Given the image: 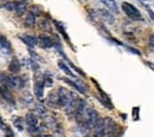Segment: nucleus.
Listing matches in <instances>:
<instances>
[{"mask_svg":"<svg viewBox=\"0 0 154 137\" xmlns=\"http://www.w3.org/2000/svg\"><path fill=\"white\" fill-rule=\"evenodd\" d=\"M146 65H147L148 67H151V69L154 71V64H153V63H151V61H146Z\"/></svg>","mask_w":154,"mask_h":137,"instance_id":"7c9ffc66","label":"nucleus"},{"mask_svg":"<svg viewBox=\"0 0 154 137\" xmlns=\"http://www.w3.org/2000/svg\"><path fill=\"white\" fill-rule=\"evenodd\" d=\"M149 45H151L152 50H154V35L151 37V39H149Z\"/></svg>","mask_w":154,"mask_h":137,"instance_id":"c85d7f7f","label":"nucleus"},{"mask_svg":"<svg viewBox=\"0 0 154 137\" xmlns=\"http://www.w3.org/2000/svg\"><path fill=\"white\" fill-rule=\"evenodd\" d=\"M98 117H100V116H98V114H97V111H96V110H94V109H90V108H88L87 116H85V121H84V123L82 124V125H83V127H84L87 130H89V129H93Z\"/></svg>","mask_w":154,"mask_h":137,"instance_id":"20e7f679","label":"nucleus"},{"mask_svg":"<svg viewBox=\"0 0 154 137\" xmlns=\"http://www.w3.org/2000/svg\"><path fill=\"white\" fill-rule=\"evenodd\" d=\"M30 55H31V57L33 58V60H36V61H43V58L39 57L38 55H36L33 51H30Z\"/></svg>","mask_w":154,"mask_h":137,"instance_id":"a878e982","label":"nucleus"},{"mask_svg":"<svg viewBox=\"0 0 154 137\" xmlns=\"http://www.w3.org/2000/svg\"><path fill=\"white\" fill-rule=\"evenodd\" d=\"M47 104L52 108L59 106V96H58V91L57 92H51L50 96L47 97Z\"/></svg>","mask_w":154,"mask_h":137,"instance_id":"9d476101","label":"nucleus"},{"mask_svg":"<svg viewBox=\"0 0 154 137\" xmlns=\"http://www.w3.org/2000/svg\"><path fill=\"white\" fill-rule=\"evenodd\" d=\"M44 125L47 129H55L56 127H58V124L54 117H45L44 118Z\"/></svg>","mask_w":154,"mask_h":137,"instance_id":"4468645a","label":"nucleus"},{"mask_svg":"<svg viewBox=\"0 0 154 137\" xmlns=\"http://www.w3.org/2000/svg\"><path fill=\"white\" fill-rule=\"evenodd\" d=\"M16 12L18 16H23L26 13V5L24 3H16Z\"/></svg>","mask_w":154,"mask_h":137,"instance_id":"a211bd4d","label":"nucleus"},{"mask_svg":"<svg viewBox=\"0 0 154 137\" xmlns=\"http://www.w3.org/2000/svg\"><path fill=\"white\" fill-rule=\"evenodd\" d=\"M55 25H56V27H57V30L60 32V34L63 35V38L65 39V40H68L69 42V37H68V34H67V32H65V30L63 29V26L59 24V22H57V21H55Z\"/></svg>","mask_w":154,"mask_h":137,"instance_id":"5701e85b","label":"nucleus"},{"mask_svg":"<svg viewBox=\"0 0 154 137\" xmlns=\"http://www.w3.org/2000/svg\"><path fill=\"white\" fill-rule=\"evenodd\" d=\"M81 103V98H78L76 93L74 92H70L69 93V99L64 106V111H65V114L69 116V117H74L77 109H78V105Z\"/></svg>","mask_w":154,"mask_h":137,"instance_id":"f257e3e1","label":"nucleus"},{"mask_svg":"<svg viewBox=\"0 0 154 137\" xmlns=\"http://www.w3.org/2000/svg\"><path fill=\"white\" fill-rule=\"evenodd\" d=\"M36 115H37V116H41V117H44V116L46 115L45 108H44L43 105H41V104H37V105H36Z\"/></svg>","mask_w":154,"mask_h":137,"instance_id":"4be33fe9","label":"nucleus"},{"mask_svg":"<svg viewBox=\"0 0 154 137\" xmlns=\"http://www.w3.org/2000/svg\"><path fill=\"white\" fill-rule=\"evenodd\" d=\"M13 125H14L19 131H23V130H24V121H23V118L16 117V118L13 119Z\"/></svg>","mask_w":154,"mask_h":137,"instance_id":"aec40b11","label":"nucleus"},{"mask_svg":"<svg viewBox=\"0 0 154 137\" xmlns=\"http://www.w3.org/2000/svg\"><path fill=\"white\" fill-rule=\"evenodd\" d=\"M38 42L41 43V45H42L43 47H46V48L52 47V45H54L52 40H51V39L49 38V37H45V35H41V37H39V39H38Z\"/></svg>","mask_w":154,"mask_h":137,"instance_id":"2eb2a0df","label":"nucleus"},{"mask_svg":"<svg viewBox=\"0 0 154 137\" xmlns=\"http://www.w3.org/2000/svg\"><path fill=\"white\" fill-rule=\"evenodd\" d=\"M41 27H42L43 30H45V31H50V24H49L46 20H43V21L41 22Z\"/></svg>","mask_w":154,"mask_h":137,"instance_id":"b1692460","label":"nucleus"},{"mask_svg":"<svg viewBox=\"0 0 154 137\" xmlns=\"http://www.w3.org/2000/svg\"><path fill=\"white\" fill-rule=\"evenodd\" d=\"M0 79L7 89L19 90L23 88V79L16 76H7V74H0Z\"/></svg>","mask_w":154,"mask_h":137,"instance_id":"f03ea898","label":"nucleus"},{"mask_svg":"<svg viewBox=\"0 0 154 137\" xmlns=\"http://www.w3.org/2000/svg\"><path fill=\"white\" fill-rule=\"evenodd\" d=\"M25 25H26L28 27H33L36 25V18H34V14L30 13L26 16V18H25Z\"/></svg>","mask_w":154,"mask_h":137,"instance_id":"6ab92c4d","label":"nucleus"},{"mask_svg":"<svg viewBox=\"0 0 154 137\" xmlns=\"http://www.w3.org/2000/svg\"><path fill=\"white\" fill-rule=\"evenodd\" d=\"M44 85L45 86H51L52 85V79H51L50 77H45L44 78Z\"/></svg>","mask_w":154,"mask_h":137,"instance_id":"bb28decb","label":"nucleus"},{"mask_svg":"<svg viewBox=\"0 0 154 137\" xmlns=\"http://www.w3.org/2000/svg\"><path fill=\"white\" fill-rule=\"evenodd\" d=\"M65 80L69 85H71L72 88H75L76 90H78L80 92H82V93H87V86L81 82V80H78V79H75V80H70V79H64Z\"/></svg>","mask_w":154,"mask_h":137,"instance_id":"0eeeda50","label":"nucleus"},{"mask_svg":"<svg viewBox=\"0 0 154 137\" xmlns=\"http://www.w3.org/2000/svg\"><path fill=\"white\" fill-rule=\"evenodd\" d=\"M100 1L106 5L108 7V10H110L114 13H119V7H118V4L115 0H100Z\"/></svg>","mask_w":154,"mask_h":137,"instance_id":"f8f14e48","label":"nucleus"},{"mask_svg":"<svg viewBox=\"0 0 154 137\" xmlns=\"http://www.w3.org/2000/svg\"><path fill=\"white\" fill-rule=\"evenodd\" d=\"M43 89H44V80L37 79L34 83V93L37 98H39V99L43 98Z\"/></svg>","mask_w":154,"mask_h":137,"instance_id":"1a4fd4ad","label":"nucleus"},{"mask_svg":"<svg viewBox=\"0 0 154 137\" xmlns=\"http://www.w3.org/2000/svg\"><path fill=\"white\" fill-rule=\"evenodd\" d=\"M19 38L23 40V43H25V44H26L28 46H30V47H34L37 45V43H38L37 38H34V37H32V35H28V34L20 35Z\"/></svg>","mask_w":154,"mask_h":137,"instance_id":"9b49d317","label":"nucleus"},{"mask_svg":"<svg viewBox=\"0 0 154 137\" xmlns=\"http://www.w3.org/2000/svg\"><path fill=\"white\" fill-rule=\"evenodd\" d=\"M8 70H10L12 73H18V72L20 71V63L18 61L17 58H14L13 60L11 61V64H10V66H8Z\"/></svg>","mask_w":154,"mask_h":137,"instance_id":"dca6fc26","label":"nucleus"},{"mask_svg":"<svg viewBox=\"0 0 154 137\" xmlns=\"http://www.w3.org/2000/svg\"><path fill=\"white\" fill-rule=\"evenodd\" d=\"M5 7L7 8V10H10V11H16V3H11V1H8V3H6V5H5Z\"/></svg>","mask_w":154,"mask_h":137,"instance_id":"393cba45","label":"nucleus"},{"mask_svg":"<svg viewBox=\"0 0 154 137\" xmlns=\"http://www.w3.org/2000/svg\"><path fill=\"white\" fill-rule=\"evenodd\" d=\"M97 13H98V16H100L102 19H103L106 22H108V24H114V22H115L114 16L110 13V12H108L107 10H98Z\"/></svg>","mask_w":154,"mask_h":137,"instance_id":"6e6552de","label":"nucleus"},{"mask_svg":"<svg viewBox=\"0 0 154 137\" xmlns=\"http://www.w3.org/2000/svg\"><path fill=\"white\" fill-rule=\"evenodd\" d=\"M0 7H1V5H0Z\"/></svg>","mask_w":154,"mask_h":137,"instance_id":"2f4dec72","label":"nucleus"},{"mask_svg":"<svg viewBox=\"0 0 154 137\" xmlns=\"http://www.w3.org/2000/svg\"><path fill=\"white\" fill-rule=\"evenodd\" d=\"M93 129H94L96 136H106L104 135V118L98 117Z\"/></svg>","mask_w":154,"mask_h":137,"instance_id":"423d86ee","label":"nucleus"},{"mask_svg":"<svg viewBox=\"0 0 154 137\" xmlns=\"http://www.w3.org/2000/svg\"><path fill=\"white\" fill-rule=\"evenodd\" d=\"M26 123L29 127H38V118H37V115L36 114H32V112H29L26 115Z\"/></svg>","mask_w":154,"mask_h":137,"instance_id":"ddd939ff","label":"nucleus"},{"mask_svg":"<svg viewBox=\"0 0 154 137\" xmlns=\"http://www.w3.org/2000/svg\"><path fill=\"white\" fill-rule=\"evenodd\" d=\"M147 12H148V14H149V17L152 18V20L154 21V12H153L152 10H149V8H147Z\"/></svg>","mask_w":154,"mask_h":137,"instance_id":"c756f323","label":"nucleus"},{"mask_svg":"<svg viewBox=\"0 0 154 137\" xmlns=\"http://www.w3.org/2000/svg\"><path fill=\"white\" fill-rule=\"evenodd\" d=\"M116 130H118V124L109 117L104 118V135L106 136L114 135L116 132Z\"/></svg>","mask_w":154,"mask_h":137,"instance_id":"39448f33","label":"nucleus"},{"mask_svg":"<svg viewBox=\"0 0 154 137\" xmlns=\"http://www.w3.org/2000/svg\"><path fill=\"white\" fill-rule=\"evenodd\" d=\"M0 46H1L4 50H7V51H11V44L8 43V40L5 38L4 35H0Z\"/></svg>","mask_w":154,"mask_h":137,"instance_id":"412c9836","label":"nucleus"},{"mask_svg":"<svg viewBox=\"0 0 154 137\" xmlns=\"http://www.w3.org/2000/svg\"><path fill=\"white\" fill-rule=\"evenodd\" d=\"M58 66H59V69L64 72V73H67L68 76H70V77H72V78H75V73L68 67V65L64 63V61H58Z\"/></svg>","mask_w":154,"mask_h":137,"instance_id":"f3484780","label":"nucleus"},{"mask_svg":"<svg viewBox=\"0 0 154 137\" xmlns=\"http://www.w3.org/2000/svg\"><path fill=\"white\" fill-rule=\"evenodd\" d=\"M122 10L127 14V17H129L133 20H141V18H142V17H141L140 11L134 5H132L129 3H126V1L122 3Z\"/></svg>","mask_w":154,"mask_h":137,"instance_id":"7ed1b4c3","label":"nucleus"},{"mask_svg":"<svg viewBox=\"0 0 154 137\" xmlns=\"http://www.w3.org/2000/svg\"><path fill=\"white\" fill-rule=\"evenodd\" d=\"M24 101H25V103H26V104H31V103H32V97H31V95H30V93H26Z\"/></svg>","mask_w":154,"mask_h":137,"instance_id":"cd10ccee","label":"nucleus"}]
</instances>
